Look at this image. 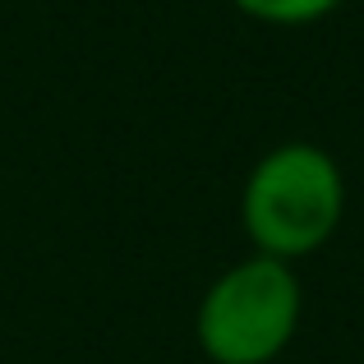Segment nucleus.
<instances>
[{"label": "nucleus", "instance_id": "1", "mask_svg": "<svg viewBox=\"0 0 364 364\" xmlns=\"http://www.w3.org/2000/svg\"><path fill=\"white\" fill-rule=\"evenodd\" d=\"M346 217V171L323 143L286 139L249 166L240 226L254 254L300 263L337 235Z\"/></svg>", "mask_w": 364, "mask_h": 364}, {"label": "nucleus", "instance_id": "2", "mask_svg": "<svg viewBox=\"0 0 364 364\" xmlns=\"http://www.w3.org/2000/svg\"><path fill=\"white\" fill-rule=\"evenodd\" d=\"M304 318L295 263L249 254L222 267L198 295L194 341L213 364H272L291 350Z\"/></svg>", "mask_w": 364, "mask_h": 364}, {"label": "nucleus", "instance_id": "3", "mask_svg": "<svg viewBox=\"0 0 364 364\" xmlns=\"http://www.w3.org/2000/svg\"><path fill=\"white\" fill-rule=\"evenodd\" d=\"M346 0H231V9H240L245 18L267 28H309L332 18Z\"/></svg>", "mask_w": 364, "mask_h": 364}]
</instances>
